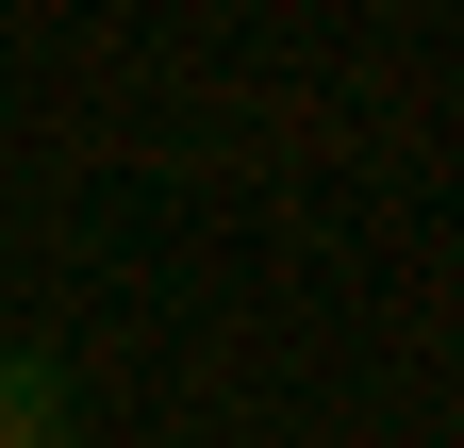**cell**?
<instances>
[{"instance_id": "obj_1", "label": "cell", "mask_w": 464, "mask_h": 448, "mask_svg": "<svg viewBox=\"0 0 464 448\" xmlns=\"http://www.w3.org/2000/svg\"><path fill=\"white\" fill-rule=\"evenodd\" d=\"M0 448H83V399L50 349H0Z\"/></svg>"}]
</instances>
